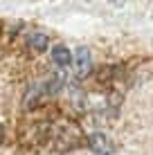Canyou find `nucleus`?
<instances>
[{"instance_id":"obj_1","label":"nucleus","mask_w":153,"mask_h":155,"mask_svg":"<svg viewBox=\"0 0 153 155\" xmlns=\"http://www.w3.org/2000/svg\"><path fill=\"white\" fill-rule=\"evenodd\" d=\"M88 146L97 155H113V151H115V144L110 142V137L104 135V133H92V135H88Z\"/></svg>"},{"instance_id":"obj_2","label":"nucleus","mask_w":153,"mask_h":155,"mask_svg":"<svg viewBox=\"0 0 153 155\" xmlns=\"http://www.w3.org/2000/svg\"><path fill=\"white\" fill-rule=\"evenodd\" d=\"M92 70V58H90V50L88 47H79L75 54V74L77 79H86Z\"/></svg>"},{"instance_id":"obj_3","label":"nucleus","mask_w":153,"mask_h":155,"mask_svg":"<svg viewBox=\"0 0 153 155\" xmlns=\"http://www.w3.org/2000/svg\"><path fill=\"white\" fill-rule=\"evenodd\" d=\"M52 61H54L61 70H63V68H68V65L72 63V56H70V52H68V47L56 45L54 50H52Z\"/></svg>"},{"instance_id":"obj_4","label":"nucleus","mask_w":153,"mask_h":155,"mask_svg":"<svg viewBox=\"0 0 153 155\" xmlns=\"http://www.w3.org/2000/svg\"><path fill=\"white\" fill-rule=\"evenodd\" d=\"M29 47L34 52H45L47 50V34H43V31H34V34L29 36Z\"/></svg>"},{"instance_id":"obj_5","label":"nucleus","mask_w":153,"mask_h":155,"mask_svg":"<svg viewBox=\"0 0 153 155\" xmlns=\"http://www.w3.org/2000/svg\"><path fill=\"white\" fill-rule=\"evenodd\" d=\"M63 88V74H56V77L50 79V83H45V92L47 94H59Z\"/></svg>"},{"instance_id":"obj_6","label":"nucleus","mask_w":153,"mask_h":155,"mask_svg":"<svg viewBox=\"0 0 153 155\" xmlns=\"http://www.w3.org/2000/svg\"><path fill=\"white\" fill-rule=\"evenodd\" d=\"M2 140H5V126L0 124V142H2Z\"/></svg>"}]
</instances>
